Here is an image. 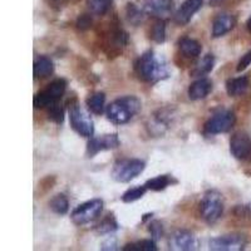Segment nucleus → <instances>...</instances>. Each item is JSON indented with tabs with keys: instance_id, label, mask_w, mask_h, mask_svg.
<instances>
[{
	"instance_id": "obj_19",
	"label": "nucleus",
	"mask_w": 251,
	"mask_h": 251,
	"mask_svg": "<svg viewBox=\"0 0 251 251\" xmlns=\"http://www.w3.org/2000/svg\"><path fill=\"white\" fill-rule=\"evenodd\" d=\"M215 58L212 54H207L195 64L194 69L191 71L192 77H201V75H208L214 69Z\"/></svg>"
},
{
	"instance_id": "obj_26",
	"label": "nucleus",
	"mask_w": 251,
	"mask_h": 251,
	"mask_svg": "<svg viewBox=\"0 0 251 251\" xmlns=\"http://www.w3.org/2000/svg\"><path fill=\"white\" fill-rule=\"evenodd\" d=\"M146 191H147V187H146V186H138V187L129 188V190H127V191L123 194L122 201L126 203L134 202V201L140 200L141 197H143Z\"/></svg>"
},
{
	"instance_id": "obj_7",
	"label": "nucleus",
	"mask_w": 251,
	"mask_h": 251,
	"mask_svg": "<svg viewBox=\"0 0 251 251\" xmlns=\"http://www.w3.org/2000/svg\"><path fill=\"white\" fill-rule=\"evenodd\" d=\"M103 210V201L100 199L87 201L75 207L71 214L72 221L75 225H86L97 219Z\"/></svg>"
},
{
	"instance_id": "obj_23",
	"label": "nucleus",
	"mask_w": 251,
	"mask_h": 251,
	"mask_svg": "<svg viewBox=\"0 0 251 251\" xmlns=\"http://www.w3.org/2000/svg\"><path fill=\"white\" fill-rule=\"evenodd\" d=\"M49 207L53 212L58 215H66L69 210V202L63 194L55 195L49 202Z\"/></svg>"
},
{
	"instance_id": "obj_20",
	"label": "nucleus",
	"mask_w": 251,
	"mask_h": 251,
	"mask_svg": "<svg viewBox=\"0 0 251 251\" xmlns=\"http://www.w3.org/2000/svg\"><path fill=\"white\" fill-rule=\"evenodd\" d=\"M53 62L48 57H39L34 63V77L35 78H46L53 72Z\"/></svg>"
},
{
	"instance_id": "obj_15",
	"label": "nucleus",
	"mask_w": 251,
	"mask_h": 251,
	"mask_svg": "<svg viewBox=\"0 0 251 251\" xmlns=\"http://www.w3.org/2000/svg\"><path fill=\"white\" fill-rule=\"evenodd\" d=\"M236 24V20L231 14H220L215 18L212 23V37L220 38L232 30Z\"/></svg>"
},
{
	"instance_id": "obj_30",
	"label": "nucleus",
	"mask_w": 251,
	"mask_h": 251,
	"mask_svg": "<svg viewBox=\"0 0 251 251\" xmlns=\"http://www.w3.org/2000/svg\"><path fill=\"white\" fill-rule=\"evenodd\" d=\"M149 230H150V232H151L152 239H153L154 241H157V240H160L161 237H162L163 228H162V225H161L158 221H153V223L150 224Z\"/></svg>"
},
{
	"instance_id": "obj_1",
	"label": "nucleus",
	"mask_w": 251,
	"mask_h": 251,
	"mask_svg": "<svg viewBox=\"0 0 251 251\" xmlns=\"http://www.w3.org/2000/svg\"><path fill=\"white\" fill-rule=\"evenodd\" d=\"M140 78L145 82L157 83L169 77V68L165 60L157 57L152 50L146 51L141 55L136 64Z\"/></svg>"
},
{
	"instance_id": "obj_32",
	"label": "nucleus",
	"mask_w": 251,
	"mask_h": 251,
	"mask_svg": "<svg viewBox=\"0 0 251 251\" xmlns=\"http://www.w3.org/2000/svg\"><path fill=\"white\" fill-rule=\"evenodd\" d=\"M92 25V19L89 18V15H80L77 20V26L80 30H87L88 28H91Z\"/></svg>"
},
{
	"instance_id": "obj_35",
	"label": "nucleus",
	"mask_w": 251,
	"mask_h": 251,
	"mask_svg": "<svg viewBox=\"0 0 251 251\" xmlns=\"http://www.w3.org/2000/svg\"><path fill=\"white\" fill-rule=\"evenodd\" d=\"M224 0H210V3L212 4V5H219L220 3H223Z\"/></svg>"
},
{
	"instance_id": "obj_6",
	"label": "nucleus",
	"mask_w": 251,
	"mask_h": 251,
	"mask_svg": "<svg viewBox=\"0 0 251 251\" xmlns=\"http://www.w3.org/2000/svg\"><path fill=\"white\" fill-rule=\"evenodd\" d=\"M67 82L64 79H55L54 82H51L49 87L44 91L39 92L34 97L33 104L35 108H46V107L53 106L54 103H57L63 96V93L66 92Z\"/></svg>"
},
{
	"instance_id": "obj_24",
	"label": "nucleus",
	"mask_w": 251,
	"mask_h": 251,
	"mask_svg": "<svg viewBox=\"0 0 251 251\" xmlns=\"http://www.w3.org/2000/svg\"><path fill=\"white\" fill-rule=\"evenodd\" d=\"M118 228V224L116 221V219L113 217V215H107V217L100 221L97 226V231L102 235L112 234Z\"/></svg>"
},
{
	"instance_id": "obj_16",
	"label": "nucleus",
	"mask_w": 251,
	"mask_h": 251,
	"mask_svg": "<svg viewBox=\"0 0 251 251\" xmlns=\"http://www.w3.org/2000/svg\"><path fill=\"white\" fill-rule=\"evenodd\" d=\"M212 91V82L207 78H200L188 87V98L191 100H200L207 97Z\"/></svg>"
},
{
	"instance_id": "obj_3",
	"label": "nucleus",
	"mask_w": 251,
	"mask_h": 251,
	"mask_svg": "<svg viewBox=\"0 0 251 251\" xmlns=\"http://www.w3.org/2000/svg\"><path fill=\"white\" fill-rule=\"evenodd\" d=\"M224 212L223 195L211 190L203 195L200 202V214L206 223L214 224L221 217Z\"/></svg>"
},
{
	"instance_id": "obj_28",
	"label": "nucleus",
	"mask_w": 251,
	"mask_h": 251,
	"mask_svg": "<svg viewBox=\"0 0 251 251\" xmlns=\"http://www.w3.org/2000/svg\"><path fill=\"white\" fill-rule=\"evenodd\" d=\"M151 38L156 42V43H163L166 39V25L163 19L157 20L156 23L152 26Z\"/></svg>"
},
{
	"instance_id": "obj_36",
	"label": "nucleus",
	"mask_w": 251,
	"mask_h": 251,
	"mask_svg": "<svg viewBox=\"0 0 251 251\" xmlns=\"http://www.w3.org/2000/svg\"><path fill=\"white\" fill-rule=\"evenodd\" d=\"M246 26H248V30L250 31L251 33V17L249 18V20H248V23H246Z\"/></svg>"
},
{
	"instance_id": "obj_11",
	"label": "nucleus",
	"mask_w": 251,
	"mask_h": 251,
	"mask_svg": "<svg viewBox=\"0 0 251 251\" xmlns=\"http://www.w3.org/2000/svg\"><path fill=\"white\" fill-rule=\"evenodd\" d=\"M230 151L237 160H248L251 156V138L244 132L235 133L230 141Z\"/></svg>"
},
{
	"instance_id": "obj_21",
	"label": "nucleus",
	"mask_w": 251,
	"mask_h": 251,
	"mask_svg": "<svg viewBox=\"0 0 251 251\" xmlns=\"http://www.w3.org/2000/svg\"><path fill=\"white\" fill-rule=\"evenodd\" d=\"M104 103H106V96L102 92L92 94L87 100V106L88 109L94 114H102L104 111Z\"/></svg>"
},
{
	"instance_id": "obj_10",
	"label": "nucleus",
	"mask_w": 251,
	"mask_h": 251,
	"mask_svg": "<svg viewBox=\"0 0 251 251\" xmlns=\"http://www.w3.org/2000/svg\"><path fill=\"white\" fill-rule=\"evenodd\" d=\"M120 143L117 134H104L100 137H92L87 145V156L94 157L100 151L117 149Z\"/></svg>"
},
{
	"instance_id": "obj_8",
	"label": "nucleus",
	"mask_w": 251,
	"mask_h": 251,
	"mask_svg": "<svg viewBox=\"0 0 251 251\" xmlns=\"http://www.w3.org/2000/svg\"><path fill=\"white\" fill-rule=\"evenodd\" d=\"M236 122V116L232 111H220L215 113L205 125V132L208 134H219L228 132Z\"/></svg>"
},
{
	"instance_id": "obj_27",
	"label": "nucleus",
	"mask_w": 251,
	"mask_h": 251,
	"mask_svg": "<svg viewBox=\"0 0 251 251\" xmlns=\"http://www.w3.org/2000/svg\"><path fill=\"white\" fill-rule=\"evenodd\" d=\"M111 3V0H87V5L91 9V12L97 15L106 14Z\"/></svg>"
},
{
	"instance_id": "obj_14",
	"label": "nucleus",
	"mask_w": 251,
	"mask_h": 251,
	"mask_svg": "<svg viewBox=\"0 0 251 251\" xmlns=\"http://www.w3.org/2000/svg\"><path fill=\"white\" fill-rule=\"evenodd\" d=\"M202 3L203 0H185L182 5L176 12V14H175V22L178 25H185V24H187L191 20V18L194 17L195 13L200 10V8L202 6Z\"/></svg>"
},
{
	"instance_id": "obj_25",
	"label": "nucleus",
	"mask_w": 251,
	"mask_h": 251,
	"mask_svg": "<svg viewBox=\"0 0 251 251\" xmlns=\"http://www.w3.org/2000/svg\"><path fill=\"white\" fill-rule=\"evenodd\" d=\"M125 251H156V241L153 239L152 240H142V241H137V243L128 244L123 248Z\"/></svg>"
},
{
	"instance_id": "obj_18",
	"label": "nucleus",
	"mask_w": 251,
	"mask_h": 251,
	"mask_svg": "<svg viewBox=\"0 0 251 251\" xmlns=\"http://www.w3.org/2000/svg\"><path fill=\"white\" fill-rule=\"evenodd\" d=\"M180 50L185 57L196 58L201 54V44L191 38H182L180 40Z\"/></svg>"
},
{
	"instance_id": "obj_5",
	"label": "nucleus",
	"mask_w": 251,
	"mask_h": 251,
	"mask_svg": "<svg viewBox=\"0 0 251 251\" xmlns=\"http://www.w3.org/2000/svg\"><path fill=\"white\" fill-rule=\"evenodd\" d=\"M146 167V163L138 158L132 160H121L114 165L112 170V178L121 183H126L132 181L133 178L141 175Z\"/></svg>"
},
{
	"instance_id": "obj_4",
	"label": "nucleus",
	"mask_w": 251,
	"mask_h": 251,
	"mask_svg": "<svg viewBox=\"0 0 251 251\" xmlns=\"http://www.w3.org/2000/svg\"><path fill=\"white\" fill-rule=\"evenodd\" d=\"M69 121L72 128L83 137L92 138L94 132L93 121L91 120L89 114L87 113L77 102H72L69 104Z\"/></svg>"
},
{
	"instance_id": "obj_13",
	"label": "nucleus",
	"mask_w": 251,
	"mask_h": 251,
	"mask_svg": "<svg viewBox=\"0 0 251 251\" xmlns=\"http://www.w3.org/2000/svg\"><path fill=\"white\" fill-rule=\"evenodd\" d=\"M174 9V0H145L143 10L153 17L167 18Z\"/></svg>"
},
{
	"instance_id": "obj_22",
	"label": "nucleus",
	"mask_w": 251,
	"mask_h": 251,
	"mask_svg": "<svg viewBox=\"0 0 251 251\" xmlns=\"http://www.w3.org/2000/svg\"><path fill=\"white\" fill-rule=\"evenodd\" d=\"M172 183V177L169 175H162V176H157L154 178H151L145 183L147 190L151 191H162L166 187H169Z\"/></svg>"
},
{
	"instance_id": "obj_31",
	"label": "nucleus",
	"mask_w": 251,
	"mask_h": 251,
	"mask_svg": "<svg viewBox=\"0 0 251 251\" xmlns=\"http://www.w3.org/2000/svg\"><path fill=\"white\" fill-rule=\"evenodd\" d=\"M234 214L237 217H243V219L251 220V205H239L235 207Z\"/></svg>"
},
{
	"instance_id": "obj_12",
	"label": "nucleus",
	"mask_w": 251,
	"mask_h": 251,
	"mask_svg": "<svg viewBox=\"0 0 251 251\" xmlns=\"http://www.w3.org/2000/svg\"><path fill=\"white\" fill-rule=\"evenodd\" d=\"M197 246V240L194 234L187 230H178L170 239V248L172 250L190 251L195 250Z\"/></svg>"
},
{
	"instance_id": "obj_33",
	"label": "nucleus",
	"mask_w": 251,
	"mask_h": 251,
	"mask_svg": "<svg viewBox=\"0 0 251 251\" xmlns=\"http://www.w3.org/2000/svg\"><path fill=\"white\" fill-rule=\"evenodd\" d=\"M251 64V50L248 51L245 55H243V58L240 59L239 64H237V72H243L248 68Z\"/></svg>"
},
{
	"instance_id": "obj_2",
	"label": "nucleus",
	"mask_w": 251,
	"mask_h": 251,
	"mask_svg": "<svg viewBox=\"0 0 251 251\" xmlns=\"http://www.w3.org/2000/svg\"><path fill=\"white\" fill-rule=\"evenodd\" d=\"M141 109V100L133 96L118 98L107 107V118L114 125H125Z\"/></svg>"
},
{
	"instance_id": "obj_9",
	"label": "nucleus",
	"mask_w": 251,
	"mask_h": 251,
	"mask_svg": "<svg viewBox=\"0 0 251 251\" xmlns=\"http://www.w3.org/2000/svg\"><path fill=\"white\" fill-rule=\"evenodd\" d=\"M208 246L214 251H240L245 249L246 239L239 234L223 235L210 240Z\"/></svg>"
},
{
	"instance_id": "obj_34",
	"label": "nucleus",
	"mask_w": 251,
	"mask_h": 251,
	"mask_svg": "<svg viewBox=\"0 0 251 251\" xmlns=\"http://www.w3.org/2000/svg\"><path fill=\"white\" fill-rule=\"evenodd\" d=\"M114 246H116V240H109V241H107V243H104L103 244V246H102V250H116V248H114Z\"/></svg>"
},
{
	"instance_id": "obj_17",
	"label": "nucleus",
	"mask_w": 251,
	"mask_h": 251,
	"mask_svg": "<svg viewBox=\"0 0 251 251\" xmlns=\"http://www.w3.org/2000/svg\"><path fill=\"white\" fill-rule=\"evenodd\" d=\"M249 87L248 77H239L228 79L226 83V92L230 97H237L246 92Z\"/></svg>"
},
{
	"instance_id": "obj_29",
	"label": "nucleus",
	"mask_w": 251,
	"mask_h": 251,
	"mask_svg": "<svg viewBox=\"0 0 251 251\" xmlns=\"http://www.w3.org/2000/svg\"><path fill=\"white\" fill-rule=\"evenodd\" d=\"M49 118L55 123H62L64 121V111L58 102L49 107Z\"/></svg>"
}]
</instances>
